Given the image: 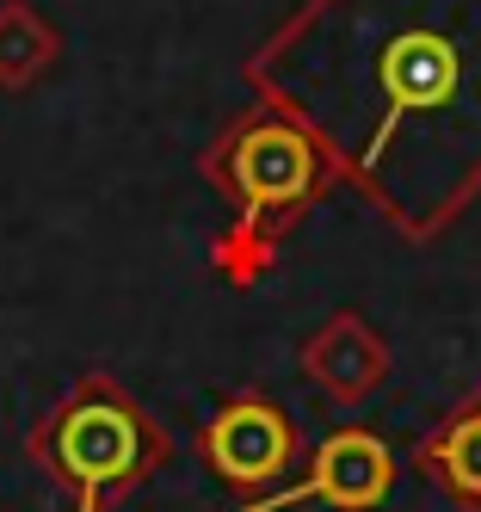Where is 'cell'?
Here are the masks:
<instances>
[{"label":"cell","instance_id":"obj_3","mask_svg":"<svg viewBox=\"0 0 481 512\" xmlns=\"http://www.w3.org/2000/svg\"><path fill=\"white\" fill-rule=\"evenodd\" d=\"M383 87H389V112H383L377 136H370L364 161L383 155V142L395 136V124H401L407 112L451 99V87H457V50L444 44V38H432V31H407V38H395L389 56H383Z\"/></svg>","mask_w":481,"mask_h":512},{"label":"cell","instance_id":"obj_4","mask_svg":"<svg viewBox=\"0 0 481 512\" xmlns=\"http://www.w3.org/2000/svg\"><path fill=\"white\" fill-rule=\"evenodd\" d=\"M235 179H241V192L253 210H266V204H284L296 198L315 179V155H309V142L284 130V124H266V130H247L241 136V149H235Z\"/></svg>","mask_w":481,"mask_h":512},{"label":"cell","instance_id":"obj_5","mask_svg":"<svg viewBox=\"0 0 481 512\" xmlns=\"http://www.w3.org/2000/svg\"><path fill=\"white\" fill-rule=\"evenodd\" d=\"M290 438H284V420L266 408V401H247V408H229L216 426H210V457L229 482H266V475L284 463Z\"/></svg>","mask_w":481,"mask_h":512},{"label":"cell","instance_id":"obj_1","mask_svg":"<svg viewBox=\"0 0 481 512\" xmlns=\"http://www.w3.org/2000/svg\"><path fill=\"white\" fill-rule=\"evenodd\" d=\"M56 469L68 475L74 488H81V512H93V500L130 475L142 463V432L124 408H111V401H81V408H68V420L56 426Z\"/></svg>","mask_w":481,"mask_h":512},{"label":"cell","instance_id":"obj_2","mask_svg":"<svg viewBox=\"0 0 481 512\" xmlns=\"http://www.w3.org/2000/svg\"><path fill=\"white\" fill-rule=\"evenodd\" d=\"M327 494L333 506H377L389 494V451L377 445L370 432H340V438H327V445L315 451V475L309 482H296L272 500H259V506H241V512H290V506H303Z\"/></svg>","mask_w":481,"mask_h":512},{"label":"cell","instance_id":"obj_6","mask_svg":"<svg viewBox=\"0 0 481 512\" xmlns=\"http://www.w3.org/2000/svg\"><path fill=\"white\" fill-rule=\"evenodd\" d=\"M444 469H451V482H457V488L481 494V414L463 420L451 438H444Z\"/></svg>","mask_w":481,"mask_h":512}]
</instances>
